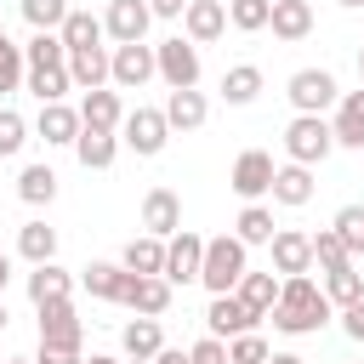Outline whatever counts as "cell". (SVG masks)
Returning a JSON list of instances; mask_svg holds the SVG:
<instances>
[{"label": "cell", "instance_id": "ffe728a7", "mask_svg": "<svg viewBox=\"0 0 364 364\" xmlns=\"http://www.w3.org/2000/svg\"><path fill=\"white\" fill-rule=\"evenodd\" d=\"M119 119H125V102H119V91H85L80 97V125L85 131H119Z\"/></svg>", "mask_w": 364, "mask_h": 364}, {"label": "cell", "instance_id": "c3c4849f", "mask_svg": "<svg viewBox=\"0 0 364 364\" xmlns=\"http://www.w3.org/2000/svg\"><path fill=\"white\" fill-rule=\"evenodd\" d=\"M148 11H154V17H165V23H182L188 0H148Z\"/></svg>", "mask_w": 364, "mask_h": 364}, {"label": "cell", "instance_id": "7bdbcfd3", "mask_svg": "<svg viewBox=\"0 0 364 364\" xmlns=\"http://www.w3.org/2000/svg\"><path fill=\"white\" fill-rule=\"evenodd\" d=\"M267 353H273V347H267V341H262L256 330H250V336H233V341H228V364H267Z\"/></svg>", "mask_w": 364, "mask_h": 364}, {"label": "cell", "instance_id": "7a4b0ae2", "mask_svg": "<svg viewBox=\"0 0 364 364\" xmlns=\"http://www.w3.org/2000/svg\"><path fill=\"white\" fill-rule=\"evenodd\" d=\"M250 273V250L233 239V233H216L205 239V262H199V284L210 296H233V284Z\"/></svg>", "mask_w": 364, "mask_h": 364}, {"label": "cell", "instance_id": "9a60e30c", "mask_svg": "<svg viewBox=\"0 0 364 364\" xmlns=\"http://www.w3.org/2000/svg\"><path fill=\"white\" fill-rule=\"evenodd\" d=\"M142 233H154V239L182 233V199L171 188H148V199H142Z\"/></svg>", "mask_w": 364, "mask_h": 364}, {"label": "cell", "instance_id": "52a82bcc", "mask_svg": "<svg viewBox=\"0 0 364 364\" xmlns=\"http://www.w3.org/2000/svg\"><path fill=\"white\" fill-rule=\"evenodd\" d=\"M148 80H159V74H154V46H148V40H142V46H108V85L142 91Z\"/></svg>", "mask_w": 364, "mask_h": 364}, {"label": "cell", "instance_id": "7c38bea8", "mask_svg": "<svg viewBox=\"0 0 364 364\" xmlns=\"http://www.w3.org/2000/svg\"><path fill=\"white\" fill-rule=\"evenodd\" d=\"M267 250H273V273H279V279H296V273H313V239H307L301 228H279Z\"/></svg>", "mask_w": 364, "mask_h": 364}, {"label": "cell", "instance_id": "8992f818", "mask_svg": "<svg viewBox=\"0 0 364 364\" xmlns=\"http://www.w3.org/2000/svg\"><path fill=\"white\" fill-rule=\"evenodd\" d=\"M165 142H171V125H165L159 108H131V114L119 119V148H131L136 159L165 154Z\"/></svg>", "mask_w": 364, "mask_h": 364}, {"label": "cell", "instance_id": "d4e9b609", "mask_svg": "<svg viewBox=\"0 0 364 364\" xmlns=\"http://www.w3.org/2000/svg\"><path fill=\"white\" fill-rule=\"evenodd\" d=\"M114 154H119V131H85V125H80V136H74V159H80L85 171H108Z\"/></svg>", "mask_w": 364, "mask_h": 364}, {"label": "cell", "instance_id": "603a6c76", "mask_svg": "<svg viewBox=\"0 0 364 364\" xmlns=\"http://www.w3.org/2000/svg\"><path fill=\"white\" fill-rule=\"evenodd\" d=\"M267 193H273V205H290V210H301V205L313 199V171L284 159V165L273 171V188H267Z\"/></svg>", "mask_w": 364, "mask_h": 364}, {"label": "cell", "instance_id": "44dd1931", "mask_svg": "<svg viewBox=\"0 0 364 364\" xmlns=\"http://www.w3.org/2000/svg\"><path fill=\"white\" fill-rule=\"evenodd\" d=\"M159 114H165V125H171V131H199V125L210 119V102H205V91L193 85V91H171Z\"/></svg>", "mask_w": 364, "mask_h": 364}, {"label": "cell", "instance_id": "3957f363", "mask_svg": "<svg viewBox=\"0 0 364 364\" xmlns=\"http://www.w3.org/2000/svg\"><path fill=\"white\" fill-rule=\"evenodd\" d=\"M284 154H290V165H324L330 154H336V136H330V119L324 114H296L290 125H284Z\"/></svg>", "mask_w": 364, "mask_h": 364}, {"label": "cell", "instance_id": "83f0119b", "mask_svg": "<svg viewBox=\"0 0 364 364\" xmlns=\"http://www.w3.org/2000/svg\"><path fill=\"white\" fill-rule=\"evenodd\" d=\"M233 296H239L256 318H267V313H273V301H279V273H273V267H267V273H256V267H250V273L233 284Z\"/></svg>", "mask_w": 364, "mask_h": 364}, {"label": "cell", "instance_id": "ee69618b", "mask_svg": "<svg viewBox=\"0 0 364 364\" xmlns=\"http://www.w3.org/2000/svg\"><path fill=\"white\" fill-rule=\"evenodd\" d=\"M23 74H28V63H23V46H6V51H0V97L23 91Z\"/></svg>", "mask_w": 364, "mask_h": 364}, {"label": "cell", "instance_id": "680465c9", "mask_svg": "<svg viewBox=\"0 0 364 364\" xmlns=\"http://www.w3.org/2000/svg\"><path fill=\"white\" fill-rule=\"evenodd\" d=\"M6 364H34V358H6Z\"/></svg>", "mask_w": 364, "mask_h": 364}, {"label": "cell", "instance_id": "bcb514c9", "mask_svg": "<svg viewBox=\"0 0 364 364\" xmlns=\"http://www.w3.org/2000/svg\"><path fill=\"white\" fill-rule=\"evenodd\" d=\"M80 358H85L80 347H46V341L34 347V364H80Z\"/></svg>", "mask_w": 364, "mask_h": 364}, {"label": "cell", "instance_id": "74e56055", "mask_svg": "<svg viewBox=\"0 0 364 364\" xmlns=\"http://www.w3.org/2000/svg\"><path fill=\"white\" fill-rule=\"evenodd\" d=\"M17 6H23V23L34 34H57L63 17H68V0H17Z\"/></svg>", "mask_w": 364, "mask_h": 364}, {"label": "cell", "instance_id": "8fae6325", "mask_svg": "<svg viewBox=\"0 0 364 364\" xmlns=\"http://www.w3.org/2000/svg\"><path fill=\"white\" fill-rule=\"evenodd\" d=\"M262 318L239 301V296H210V307H205V336H216V341H233V336H250Z\"/></svg>", "mask_w": 364, "mask_h": 364}, {"label": "cell", "instance_id": "2e32d148", "mask_svg": "<svg viewBox=\"0 0 364 364\" xmlns=\"http://www.w3.org/2000/svg\"><path fill=\"white\" fill-rule=\"evenodd\" d=\"M119 307H131L136 318H159L165 307H171V284L159 279V273H148V279H125V296H119Z\"/></svg>", "mask_w": 364, "mask_h": 364}, {"label": "cell", "instance_id": "30bf717a", "mask_svg": "<svg viewBox=\"0 0 364 364\" xmlns=\"http://www.w3.org/2000/svg\"><path fill=\"white\" fill-rule=\"evenodd\" d=\"M273 154L267 148H245L239 159H233V193L245 199V205H262V193L273 188Z\"/></svg>", "mask_w": 364, "mask_h": 364}, {"label": "cell", "instance_id": "6da1fadb", "mask_svg": "<svg viewBox=\"0 0 364 364\" xmlns=\"http://www.w3.org/2000/svg\"><path fill=\"white\" fill-rule=\"evenodd\" d=\"M330 301H324V290H318V279L313 273H296V279H279V301H273V330H284V336H318L324 324H330Z\"/></svg>", "mask_w": 364, "mask_h": 364}, {"label": "cell", "instance_id": "816d5d0a", "mask_svg": "<svg viewBox=\"0 0 364 364\" xmlns=\"http://www.w3.org/2000/svg\"><path fill=\"white\" fill-rule=\"evenodd\" d=\"M267 364H301L296 353H267Z\"/></svg>", "mask_w": 364, "mask_h": 364}, {"label": "cell", "instance_id": "ac0fdd59", "mask_svg": "<svg viewBox=\"0 0 364 364\" xmlns=\"http://www.w3.org/2000/svg\"><path fill=\"white\" fill-rule=\"evenodd\" d=\"M336 148H364V85L336 97V119H330Z\"/></svg>", "mask_w": 364, "mask_h": 364}, {"label": "cell", "instance_id": "7402d4cb", "mask_svg": "<svg viewBox=\"0 0 364 364\" xmlns=\"http://www.w3.org/2000/svg\"><path fill=\"white\" fill-rule=\"evenodd\" d=\"M57 40H63V51H91V46H102V17L85 11V6H68Z\"/></svg>", "mask_w": 364, "mask_h": 364}, {"label": "cell", "instance_id": "e575fe53", "mask_svg": "<svg viewBox=\"0 0 364 364\" xmlns=\"http://www.w3.org/2000/svg\"><path fill=\"white\" fill-rule=\"evenodd\" d=\"M23 91H28V97H40V102H63V97L74 91L68 63H63V68H28V74H23Z\"/></svg>", "mask_w": 364, "mask_h": 364}, {"label": "cell", "instance_id": "d6a6232c", "mask_svg": "<svg viewBox=\"0 0 364 364\" xmlns=\"http://www.w3.org/2000/svg\"><path fill=\"white\" fill-rule=\"evenodd\" d=\"M273 233H279V222H273L267 205H245L239 222H233V239H239L245 250H250V245H273Z\"/></svg>", "mask_w": 364, "mask_h": 364}, {"label": "cell", "instance_id": "60d3db41", "mask_svg": "<svg viewBox=\"0 0 364 364\" xmlns=\"http://www.w3.org/2000/svg\"><path fill=\"white\" fill-rule=\"evenodd\" d=\"M307 239H313V267H318V273H330V267H347V262H353L330 228H318V233H307Z\"/></svg>", "mask_w": 364, "mask_h": 364}, {"label": "cell", "instance_id": "d6986e66", "mask_svg": "<svg viewBox=\"0 0 364 364\" xmlns=\"http://www.w3.org/2000/svg\"><path fill=\"white\" fill-rule=\"evenodd\" d=\"M34 131L46 136V148H74V136H80V108H68V102H40Z\"/></svg>", "mask_w": 364, "mask_h": 364}, {"label": "cell", "instance_id": "f6af8a7d", "mask_svg": "<svg viewBox=\"0 0 364 364\" xmlns=\"http://www.w3.org/2000/svg\"><path fill=\"white\" fill-rule=\"evenodd\" d=\"M188 364H228V341H216V336L193 341V347H188Z\"/></svg>", "mask_w": 364, "mask_h": 364}, {"label": "cell", "instance_id": "836d02e7", "mask_svg": "<svg viewBox=\"0 0 364 364\" xmlns=\"http://www.w3.org/2000/svg\"><path fill=\"white\" fill-rule=\"evenodd\" d=\"M119 347H125V358H154V353L165 347L159 318H131V324L119 330Z\"/></svg>", "mask_w": 364, "mask_h": 364}, {"label": "cell", "instance_id": "5b68a950", "mask_svg": "<svg viewBox=\"0 0 364 364\" xmlns=\"http://www.w3.org/2000/svg\"><path fill=\"white\" fill-rule=\"evenodd\" d=\"M284 97H290L296 114H324V108H336L341 85H336L330 68H296V74L284 80Z\"/></svg>", "mask_w": 364, "mask_h": 364}, {"label": "cell", "instance_id": "11a10c76", "mask_svg": "<svg viewBox=\"0 0 364 364\" xmlns=\"http://www.w3.org/2000/svg\"><path fill=\"white\" fill-rule=\"evenodd\" d=\"M6 318H11V313H6V296H0V330H6Z\"/></svg>", "mask_w": 364, "mask_h": 364}, {"label": "cell", "instance_id": "b9f144b4", "mask_svg": "<svg viewBox=\"0 0 364 364\" xmlns=\"http://www.w3.org/2000/svg\"><path fill=\"white\" fill-rule=\"evenodd\" d=\"M23 142H28V119L17 108H0V159L23 154Z\"/></svg>", "mask_w": 364, "mask_h": 364}, {"label": "cell", "instance_id": "cb8c5ba5", "mask_svg": "<svg viewBox=\"0 0 364 364\" xmlns=\"http://www.w3.org/2000/svg\"><path fill=\"white\" fill-rule=\"evenodd\" d=\"M68 80H74V91H102L108 85V46L68 51Z\"/></svg>", "mask_w": 364, "mask_h": 364}, {"label": "cell", "instance_id": "484cf974", "mask_svg": "<svg viewBox=\"0 0 364 364\" xmlns=\"http://www.w3.org/2000/svg\"><path fill=\"white\" fill-rule=\"evenodd\" d=\"M17 256L28 262V267H40V262H57V228L51 222H23L17 228Z\"/></svg>", "mask_w": 364, "mask_h": 364}, {"label": "cell", "instance_id": "e0dca14e", "mask_svg": "<svg viewBox=\"0 0 364 364\" xmlns=\"http://www.w3.org/2000/svg\"><path fill=\"white\" fill-rule=\"evenodd\" d=\"M313 0H273V11H267V28H273V40H284V46H296V40H307L313 34Z\"/></svg>", "mask_w": 364, "mask_h": 364}, {"label": "cell", "instance_id": "277c9868", "mask_svg": "<svg viewBox=\"0 0 364 364\" xmlns=\"http://www.w3.org/2000/svg\"><path fill=\"white\" fill-rule=\"evenodd\" d=\"M154 74L171 85V91H193L199 85V46L193 40H182V34H171V40H159L154 46Z\"/></svg>", "mask_w": 364, "mask_h": 364}, {"label": "cell", "instance_id": "94428289", "mask_svg": "<svg viewBox=\"0 0 364 364\" xmlns=\"http://www.w3.org/2000/svg\"><path fill=\"white\" fill-rule=\"evenodd\" d=\"M358 154H364V148H358Z\"/></svg>", "mask_w": 364, "mask_h": 364}, {"label": "cell", "instance_id": "681fc988", "mask_svg": "<svg viewBox=\"0 0 364 364\" xmlns=\"http://www.w3.org/2000/svg\"><path fill=\"white\" fill-rule=\"evenodd\" d=\"M154 364H188V353H182V347H159V353H154Z\"/></svg>", "mask_w": 364, "mask_h": 364}, {"label": "cell", "instance_id": "6f0895ef", "mask_svg": "<svg viewBox=\"0 0 364 364\" xmlns=\"http://www.w3.org/2000/svg\"><path fill=\"white\" fill-rule=\"evenodd\" d=\"M119 364H154V358H119Z\"/></svg>", "mask_w": 364, "mask_h": 364}, {"label": "cell", "instance_id": "ba28073f", "mask_svg": "<svg viewBox=\"0 0 364 364\" xmlns=\"http://www.w3.org/2000/svg\"><path fill=\"white\" fill-rule=\"evenodd\" d=\"M199 262H205V239L182 228V233L165 239V273H159V279H165L171 290H176V284H199Z\"/></svg>", "mask_w": 364, "mask_h": 364}, {"label": "cell", "instance_id": "f546056e", "mask_svg": "<svg viewBox=\"0 0 364 364\" xmlns=\"http://www.w3.org/2000/svg\"><path fill=\"white\" fill-rule=\"evenodd\" d=\"M125 279H131V273H125L119 262H85V267H80V284H85L97 301H119V296H125Z\"/></svg>", "mask_w": 364, "mask_h": 364}, {"label": "cell", "instance_id": "6125c7cd", "mask_svg": "<svg viewBox=\"0 0 364 364\" xmlns=\"http://www.w3.org/2000/svg\"><path fill=\"white\" fill-rule=\"evenodd\" d=\"M222 6H228V0H222Z\"/></svg>", "mask_w": 364, "mask_h": 364}, {"label": "cell", "instance_id": "f35d334b", "mask_svg": "<svg viewBox=\"0 0 364 364\" xmlns=\"http://www.w3.org/2000/svg\"><path fill=\"white\" fill-rule=\"evenodd\" d=\"M23 63H28V68H63V63H68V51H63V40H57V34H28Z\"/></svg>", "mask_w": 364, "mask_h": 364}, {"label": "cell", "instance_id": "ab89813d", "mask_svg": "<svg viewBox=\"0 0 364 364\" xmlns=\"http://www.w3.org/2000/svg\"><path fill=\"white\" fill-rule=\"evenodd\" d=\"M267 11H273V0H228V23H233L239 34L267 28Z\"/></svg>", "mask_w": 364, "mask_h": 364}, {"label": "cell", "instance_id": "4fadbf2b", "mask_svg": "<svg viewBox=\"0 0 364 364\" xmlns=\"http://www.w3.org/2000/svg\"><path fill=\"white\" fill-rule=\"evenodd\" d=\"M34 313H40V341H46V347H80V341H85V324H80L74 301H46V307H34Z\"/></svg>", "mask_w": 364, "mask_h": 364}, {"label": "cell", "instance_id": "7dc6e473", "mask_svg": "<svg viewBox=\"0 0 364 364\" xmlns=\"http://www.w3.org/2000/svg\"><path fill=\"white\" fill-rule=\"evenodd\" d=\"M341 330H347L353 341H364V301H353V307H341Z\"/></svg>", "mask_w": 364, "mask_h": 364}, {"label": "cell", "instance_id": "8d00e7d4", "mask_svg": "<svg viewBox=\"0 0 364 364\" xmlns=\"http://www.w3.org/2000/svg\"><path fill=\"white\" fill-rule=\"evenodd\" d=\"M330 233H336V239H341V250L358 262V256H364V205H341V210H336V222H330Z\"/></svg>", "mask_w": 364, "mask_h": 364}, {"label": "cell", "instance_id": "f5cc1de1", "mask_svg": "<svg viewBox=\"0 0 364 364\" xmlns=\"http://www.w3.org/2000/svg\"><path fill=\"white\" fill-rule=\"evenodd\" d=\"M80 364H119L114 353H91V358H80Z\"/></svg>", "mask_w": 364, "mask_h": 364}, {"label": "cell", "instance_id": "9c48e42d", "mask_svg": "<svg viewBox=\"0 0 364 364\" xmlns=\"http://www.w3.org/2000/svg\"><path fill=\"white\" fill-rule=\"evenodd\" d=\"M148 23H154L148 0H108V11H102V34L114 46H142L148 40Z\"/></svg>", "mask_w": 364, "mask_h": 364}, {"label": "cell", "instance_id": "5bb4252c", "mask_svg": "<svg viewBox=\"0 0 364 364\" xmlns=\"http://www.w3.org/2000/svg\"><path fill=\"white\" fill-rule=\"evenodd\" d=\"M222 34H228V6H222V0H188V11H182V40L210 46V40H222Z\"/></svg>", "mask_w": 364, "mask_h": 364}, {"label": "cell", "instance_id": "f907efd6", "mask_svg": "<svg viewBox=\"0 0 364 364\" xmlns=\"http://www.w3.org/2000/svg\"><path fill=\"white\" fill-rule=\"evenodd\" d=\"M6 284H11V256L0 250V296H6Z\"/></svg>", "mask_w": 364, "mask_h": 364}, {"label": "cell", "instance_id": "4316f807", "mask_svg": "<svg viewBox=\"0 0 364 364\" xmlns=\"http://www.w3.org/2000/svg\"><path fill=\"white\" fill-rule=\"evenodd\" d=\"M68 290H74V273L57 267V262H40V267L28 273V301H34V307H46V301H68Z\"/></svg>", "mask_w": 364, "mask_h": 364}, {"label": "cell", "instance_id": "4dcf8cb0", "mask_svg": "<svg viewBox=\"0 0 364 364\" xmlns=\"http://www.w3.org/2000/svg\"><path fill=\"white\" fill-rule=\"evenodd\" d=\"M324 301L341 313V307H353V301H364V273H358V262H347V267H330L324 273Z\"/></svg>", "mask_w": 364, "mask_h": 364}, {"label": "cell", "instance_id": "d590c367", "mask_svg": "<svg viewBox=\"0 0 364 364\" xmlns=\"http://www.w3.org/2000/svg\"><path fill=\"white\" fill-rule=\"evenodd\" d=\"M17 199L34 205V210L51 205V199H57V171H51V165H23V176H17Z\"/></svg>", "mask_w": 364, "mask_h": 364}, {"label": "cell", "instance_id": "f1b7e54d", "mask_svg": "<svg viewBox=\"0 0 364 364\" xmlns=\"http://www.w3.org/2000/svg\"><path fill=\"white\" fill-rule=\"evenodd\" d=\"M119 267H125V273H136V279H148V273H165V239H154V233L131 239V245L119 250Z\"/></svg>", "mask_w": 364, "mask_h": 364}, {"label": "cell", "instance_id": "db71d44e", "mask_svg": "<svg viewBox=\"0 0 364 364\" xmlns=\"http://www.w3.org/2000/svg\"><path fill=\"white\" fill-rule=\"evenodd\" d=\"M336 6H347V11H364V0H336Z\"/></svg>", "mask_w": 364, "mask_h": 364}, {"label": "cell", "instance_id": "9f6ffc18", "mask_svg": "<svg viewBox=\"0 0 364 364\" xmlns=\"http://www.w3.org/2000/svg\"><path fill=\"white\" fill-rule=\"evenodd\" d=\"M358 85H364V46H358Z\"/></svg>", "mask_w": 364, "mask_h": 364}, {"label": "cell", "instance_id": "91938a15", "mask_svg": "<svg viewBox=\"0 0 364 364\" xmlns=\"http://www.w3.org/2000/svg\"><path fill=\"white\" fill-rule=\"evenodd\" d=\"M6 46H11V40H6V28H0V51H6Z\"/></svg>", "mask_w": 364, "mask_h": 364}, {"label": "cell", "instance_id": "1f68e13d", "mask_svg": "<svg viewBox=\"0 0 364 364\" xmlns=\"http://www.w3.org/2000/svg\"><path fill=\"white\" fill-rule=\"evenodd\" d=\"M262 97V68L256 63H233L228 74H222V102L228 108H245V102H256Z\"/></svg>", "mask_w": 364, "mask_h": 364}]
</instances>
